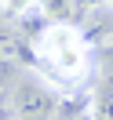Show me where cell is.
<instances>
[{
	"label": "cell",
	"mask_w": 113,
	"mask_h": 120,
	"mask_svg": "<svg viewBox=\"0 0 113 120\" xmlns=\"http://www.w3.org/2000/svg\"><path fill=\"white\" fill-rule=\"evenodd\" d=\"M91 120H113V87H98L91 95Z\"/></svg>",
	"instance_id": "cell-4"
},
{
	"label": "cell",
	"mask_w": 113,
	"mask_h": 120,
	"mask_svg": "<svg viewBox=\"0 0 113 120\" xmlns=\"http://www.w3.org/2000/svg\"><path fill=\"white\" fill-rule=\"evenodd\" d=\"M29 8H37V0H0V11H8L11 18H18V15H26Z\"/></svg>",
	"instance_id": "cell-5"
},
{
	"label": "cell",
	"mask_w": 113,
	"mask_h": 120,
	"mask_svg": "<svg viewBox=\"0 0 113 120\" xmlns=\"http://www.w3.org/2000/svg\"><path fill=\"white\" fill-rule=\"evenodd\" d=\"M11 80H15V62H8V58H0V87H8Z\"/></svg>",
	"instance_id": "cell-6"
},
{
	"label": "cell",
	"mask_w": 113,
	"mask_h": 120,
	"mask_svg": "<svg viewBox=\"0 0 113 120\" xmlns=\"http://www.w3.org/2000/svg\"><path fill=\"white\" fill-rule=\"evenodd\" d=\"M37 4H40V11L47 15V22H73L77 26V18L88 11L84 0H37Z\"/></svg>",
	"instance_id": "cell-3"
},
{
	"label": "cell",
	"mask_w": 113,
	"mask_h": 120,
	"mask_svg": "<svg viewBox=\"0 0 113 120\" xmlns=\"http://www.w3.org/2000/svg\"><path fill=\"white\" fill-rule=\"evenodd\" d=\"M33 55H37L33 66L40 69V76L58 95L80 87L91 76V69H95V47H91L88 33L80 26H73V22H51L37 37Z\"/></svg>",
	"instance_id": "cell-1"
},
{
	"label": "cell",
	"mask_w": 113,
	"mask_h": 120,
	"mask_svg": "<svg viewBox=\"0 0 113 120\" xmlns=\"http://www.w3.org/2000/svg\"><path fill=\"white\" fill-rule=\"evenodd\" d=\"M11 113L18 120H51L58 116V91L44 76H26L11 91Z\"/></svg>",
	"instance_id": "cell-2"
},
{
	"label": "cell",
	"mask_w": 113,
	"mask_h": 120,
	"mask_svg": "<svg viewBox=\"0 0 113 120\" xmlns=\"http://www.w3.org/2000/svg\"><path fill=\"white\" fill-rule=\"evenodd\" d=\"M106 4H109V8H113V0H106Z\"/></svg>",
	"instance_id": "cell-7"
}]
</instances>
